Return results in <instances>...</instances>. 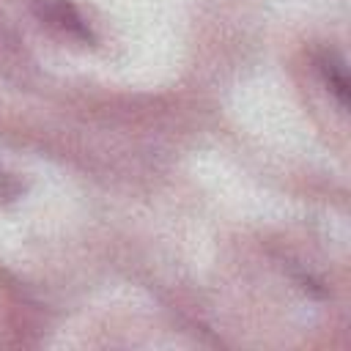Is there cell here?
Masks as SVG:
<instances>
[]
</instances>
